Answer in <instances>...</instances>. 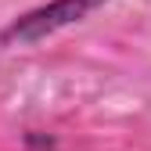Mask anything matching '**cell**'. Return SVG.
<instances>
[{"instance_id": "6da1fadb", "label": "cell", "mask_w": 151, "mask_h": 151, "mask_svg": "<svg viewBox=\"0 0 151 151\" xmlns=\"http://www.w3.org/2000/svg\"><path fill=\"white\" fill-rule=\"evenodd\" d=\"M104 4H111V0H47V4L11 18V22L0 29V47H32V43H43L54 32L86 22V18L93 11H101Z\"/></svg>"}, {"instance_id": "7a4b0ae2", "label": "cell", "mask_w": 151, "mask_h": 151, "mask_svg": "<svg viewBox=\"0 0 151 151\" xmlns=\"http://www.w3.org/2000/svg\"><path fill=\"white\" fill-rule=\"evenodd\" d=\"M22 144H25V151H58L54 133H43V129H25V133H22Z\"/></svg>"}]
</instances>
